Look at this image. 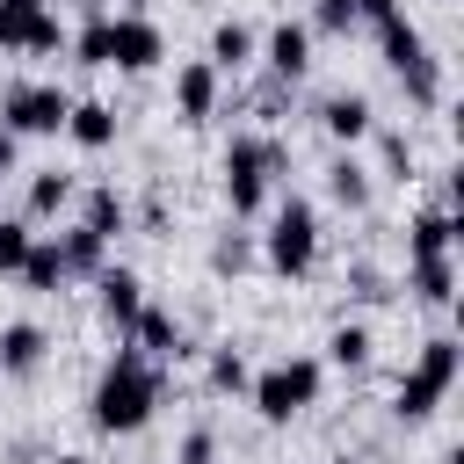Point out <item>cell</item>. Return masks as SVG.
<instances>
[{"mask_svg": "<svg viewBox=\"0 0 464 464\" xmlns=\"http://www.w3.org/2000/svg\"><path fill=\"white\" fill-rule=\"evenodd\" d=\"M0 7H14V14H36V7H44V0H0Z\"/></svg>", "mask_w": 464, "mask_h": 464, "instance_id": "8d00e7d4", "label": "cell"}, {"mask_svg": "<svg viewBox=\"0 0 464 464\" xmlns=\"http://www.w3.org/2000/svg\"><path fill=\"white\" fill-rule=\"evenodd\" d=\"M384 14H399V0H355V29H362V22H370V29H377V22H384Z\"/></svg>", "mask_w": 464, "mask_h": 464, "instance_id": "e575fe53", "label": "cell"}, {"mask_svg": "<svg viewBox=\"0 0 464 464\" xmlns=\"http://www.w3.org/2000/svg\"><path fill=\"white\" fill-rule=\"evenodd\" d=\"M326 362H334V370H370V362H377V334H370L362 319H341V326L326 334Z\"/></svg>", "mask_w": 464, "mask_h": 464, "instance_id": "d4e9b609", "label": "cell"}, {"mask_svg": "<svg viewBox=\"0 0 464 464\" xmlns=\"http://www.w3.org/2000/svg\"><path fill=\"white\" fill-rule=\"evenodd\" d=\"M312 261H319V210L304 196H276L268 232H261V268L297 283V276H312Z\"/></svg>", "mask_w": 464, "mask_h": 464, "instance_id": "5b68a950", "label": "cell"}, {"mask_svg": "<svg viewBox=\"0 0 464 464\" xmlns=\"http://www.w3.org/2000/svg\"><path fill=\"white\" fill-rule=\"evenodd\" d=\"M72 196H80V181H72L65 167H36V174H29V188H22V210H14V218H29V225H51V218H58Z\"/></svg>", "mask_w": 464, "mask_h": 464, "instance_id": "2e32d148", "label": "cell"}, {"mask_svg": "<svg viewBox=\"0 0 464 464\" xmlns=\"http://www.w3.org/2000/svg\"><path fill=\"white\" fill-rule=\"evenodd\" d=\"M457 370H464V341H457V334H428V341L413 348V362L399 370V384H392V420L420 428V420L450 399Z\"/></svg>", "mask_w": 464, "mask_h": 464, "instance_id": "3957f363", "label": "cell"}, {"mask_svg": "<svg viewBox=\"0 0 464 464\" xmlns=\"http://www.w3.org/2000/svg\"><path fill=\"white\" fill-rule=\"evenodd\" d=\"M123 341H130L138 355H152L160 370H167V362H181V355H196V348H188V326H181V312H167V304H152V297H145V312L130 319V334H123Z\"/></svg>", "mask_w": 464, "mask_h": 464, "instance_id": "30bf717a", "label": "cell"}, {"mask_svg": "<svg viewBox=\"0 0 464 464\" xmlns=\"http://www.w3.org/2000/svg\"><path fill=\"white\" fill-rule=\"evenodd\" d=\"M51 464H87V457H80V450H65V457H51Z\"/></svg>", "mask_w": 464, "mask_h": 464, "instance_id": "74e56055", "label": "cell"}, {"mask_svg": "<svg viewBox=\"0 0 464 464\" xmlns=\"http://www.w3.org/2000/svg\"><path fill=\"white\" fill-rule=\"evenodd\" d=\"M22 276V290H36V297H58L72 276H65V254H58V232H36V246H29V261L14 268Z\"/></svg>", "mask_w": 464, "mask_h": 464, "instance_id": "7402d4cb", "label": "cell"}, {"mask_svg": "<svg viewBox=\"0 0 464 464\" xmlns=\"http://www.w3.org/2000/svg\"><path fill=\"white\" fill-rule=\"evenodd\" d=\"M65 51H72L80 65H109V14H87V22L65 36Z\"/></svg>", "mask_w": 464, "mask_h": 464, "instance_id": "f546056e", "label": "cell"}, {"mask_svg": "<svg viewBox=\"0 0 464 464\" xmlns=\"http://www.w3.org/2000/svg\"><path fill=\"white\" fill-rule=\"evenodd\" d=\"M312 36H348L355 29V0H312Z\"/></svg>", "mask_w": 464, "mask_h": 464, "instance_id": "1f68e13d", "label": "cell"}, {"mask_svg": "<svg viewBox=\"0 0 464 464\" xmlns=\"http://www.w3.org/2000/svg\"><path fill=\"white\" fill-rule=\"evenodd\" d=\"M435 254H457V203H420L406 218V261H435Z\"/></svg>", "mask_w": 464, "mask_h": 464, "instance_id": "4fadbf2b", "label": "cell"}, {"mask_svg": "<svg viewBox=\"0 0 464 464\" xmlns=\"http://www.w3.org/2000/svg\"><path fill=\"white\" fill-rule=\"evenodd\" d=\"M406 297H413V304H428V312H450V304H457V254L406 261Z\"/></svg>", "mask_w": 464, "mask_h": 464, "instance_id": "e0dca14e", "label": "cell"}, {"mask_svg": "<svg viewBox=\"0 0 464 464\" xmlns=\"http://www.w3.org/2000/svg\"><path fill=\"white\" fill-rule=\"evenodd\" d=\"M174 464H218V428H188L174 442Z\"/></svg>", "mask_w": 464, "mask_h": 464, "instance_id": "d6a6232c", "label": "cell"}, {"mask_svg": "<svg viewBox=\"0 0 464 464\" xmlns=\"http://www.w3.org/2000/svg\"><path fill=\"white\" fill-rule=\"evenodd\" d=\"M399 87H406V102H413L420 116H435V109H442V58L420 51L413 65H399Z\"/></svg>", "mask_w": 464, "mask_h": 464, "instance_id": "484cf974", "label": "cell"}, {"mask_svg": "<svg viewBox=\"0 0 464 464\" xmlns=\"http://www.w3.org/2000/svg\"><path fill=\"white\" fill-rule=\"evenodd\" d=\"M29 246H36V225L29 218H0V276H14L29 261Z\"/></svg>", "mask_w": 464, "mask_h": 464, "instance_id": "4dcf8cb0", "label": "cell"}, {"mask_svg": "<svg viewBox=\"0 0 464 464\" xmlns=\"http://www.w3.org/2000/svg\"><path fill=\"white\" fill-rule=\"evenodd\" d=\"M160 399H167V370L152 355H138L130 341H116L109 362H102V377H94V392H87V420L102 435H138L160 413Z\"/></svg>", "mask_w": 464, "mask_h": 464, "instance_id": "6da1fadb", "label": "cell"}, {"mask_svg": "<svg viewBox=\"0 0 464 464\" xmlns=\"http://www.w3.org/2000/svg\"><path fill=\"white\" fill-rule=\"evenodd\" d=\"M283 174H290V145H283V138H268V130H232L225 152H218V188H225L232 225L261 218V210H268V188H276Z\"/></svg>", "mask_w": 464, "mask_h": 464, "instance_id": "7a4b0ae2", "label": "cell"}, {"mask_svg": "<svg viewBox=\"0 0 464 464\" xmlns=\"http://www.w3.org/2000/svg\"><path fill=\"white\" fill-rule=\"evenodd\" d=\"M341 290H348V297H384V276H377L370 261H348V276H341Z\"/></svg>", "mask_w": 464, "mask_h": 464, "instance_id": "836d02e7", "label": "cell"}, {"mask_svg": "<svg viewBox=\"0 0 464 464\" xmlns=\"http://www.w3.org/2000/svg\"><path fill=\"white\" fill-rule=\"evenodd\" d=\"M370 138H377V167H384V181H399V188L420 181V174H413L420 160H413V138H406V130H370Z\"/></svg>", "mask_w": 464, "mask_h": 464, "instance_id": "83f0119b", "label": "cell"}, {"mask_svg": "<svg viewBox=\"0 0 464 464\" xmlns=\"http://www.w3.org/2000/svg\"><path fill=\"white\" fill-rule=\"evenodd\" d=\"M319 384H326V362L319 355H276L268 370H254L246 399H254V413L268 428H290V420H304L319 406Z\"/></svg>", "mask_w": 464, "mask_h": 464, "instance_id": "277c9868", "label": "cell"}, {"mask_svg": "<svg viewBox=\"0 0 464 464\" xmlns=\"http://www.w3.org/2000/svg\"><path fill=\"white\" fill-rule=\"evenodd\" d=\"M80 225H87L94 239H123V232H130V203H123V188H116V181L80 188Z\"/></svg>", "mask_w": 464, "mask_h": 464, "instance_id": "d6986e66", "label": "cell"}, {"mask_svg": "<svg viewBox=\"0 0 464 464\" xmlns=\"http://www.w3.org/2000/svg\"><path fill=\"white\" fill-rule=\"evenodd\" d=\"M94 312H102V326L123 341V334H130V319L145 312V276H138V268H123V261H109V268L94 276Z\"/></svg>", "mask_w": 464, "mask_h": 464, "instance_id": "9c48e42d", "label": "cell"}, {"mask_svg": "<svg viewBox=\"0 0 464 464\" xmlns=\"http://www.w3.org/2000/svg\"><path fill=\"white\" fill-rule=\"evenodd\" d=\"M254 58H261V36H254V29L239 22V14H225V22L210 29V58H203V65H210V72L225 80V72H246Z\"/></svg>", "mask_w": 464, "mask_h": 464, "instance_id": "ac0fdd59", "label": "cell"}, {"mask_svg": "<svg viewBox=\"0 0 464 464\" xmlns=\"http://www.w3.org/2000/svg\"><path fill=\"white\" fill-rule=\"evenodd\" d=\"M65 36H72V29H65L51 7H36L29 29H22V51H29V58H51V51H65Z\"/></svg>", "mask_w": 464, "mask_h": 464, "instance_id": "f1b7e54d", "label": "cell"}, {"mask_svg": "<svg viewBox=\"0 0 464 464\" xmlns=\"http://www.w3.org/2000/svg\"><path fill=\"white\" fill-rule=\"evenodd\" d=\"M326 196H334L341 210H355V218H362V210H370V196H377V181H370V167H362L355 152H334V160H326Z\"/></svg>", "mask_w": 464, "mask_h": 464, "instance_id": "ffe728a7", "label": "cell"}, {"mask_svg": "<svg viewBox=\"0 0 464 464\" xmlns=\"http://www.w3.org/2000/svg\"><path fill=\"white\" fill-rule=\"evenodd\" d=\"M167 58V29L152 14H109V65L116 72H152Z\"/></svg>", "mask_w": 464, "mask_h": 464, "instance_id": "52a82bcc", "label": "cell"}, {"mask_svg": "<svg viewBox=\"0 0 464 464\" xmlns=\"http://www.w3.org/2000/svg\"><path fill=\"white\" fill-rule=\"evenodd\" d=\"M51 362V334L36 319H7L0 326V377H36Z\"/></svg>", "mask_w": 464, "mask_h": 464, "instance_id": "5bb4252c", "label": "cell"}, {"mask_svg": "<svg viewBox=\"0 0 464 464\" xmlns=\"http://www.w3.org/2000/svg\"><path fill=\"white\" fill-rule=\"evenodd\" d=\"M326 464H362V457H348V450H341V457H326Z\"/></svg>", "mask_w": 464, "mask_h": 464, "instance_id": "f35d334b", "label": "cell"}, {"mask_svg": "<svg viewBox=\"0 0 464 464\" xmlns=\"http://www.w3.org/2000/svg\"><path fill=\"white\" fill-rule=\"evenodd\" d=\"M58 254H65V276H72V283H80V276L94 283V276L109 268V239H94L87 225H72V232H58Z\"/></svg>", "mask_w": 464, "mask_h": 464, "instance_id": "4316f807", "label": "cell"}, {"mask_svg": "<svg viewBox=\"0 0 464 464\" xmlns=\"http://www.w3.org/2000/svg\"><path fill=\"white\" fill-rule=\"evenodd\" d=\"M218 102H225V80L203 65V58H188V65H174V123H210L218 116Z\"/></svg>", "mask_w": 464, "mask_h": 464, "instance_id": "8fae6325", "label": "cell"}, {"mask_svg": "<svg viewBox=\"0 0 464 464\" xmlns=\"http://www.w3.org/2000/svg\"><path fill=\"white\" fill-rule=\"evenodd\" d=\"M7 174H14V138L0 130V181H7Z\"/></svg>", "mask_w": 464, "mask_h": 464, "instance_id": "d590c367", "label": "cell"}, {"mask_svg": "<svg viewBox=\"0 0 464 464\" xmlns=\"http://www.w3.org/2000/svg\"><path fill=\"white\" fill-rule=\"evenodd\" d=\"M65 109H72V94L58 80H7L0 87V130L7 138H58Z\"/></svg>", "mask_w": 464, "mask_h": 464, "instance_id": "8992f818", "label": "cell"}, {"mask_svg": "<svg viewBox=\"0 0 464 464\" xmlns=\"http://www.w3.org/2000/svg\"><path fill=\"white\" fill-rule=\"evenodd\" d=\"M312 116H319V130H326L341 152H355V145L377 130V116H370V94H355V87H334V94H326Z\"/></svg>", "mask_w": 464, "mask_h": 464, "instance_id": "7c38bea8", "label": "cell"}, {"mask_svg": "<svg viewBox=\"0 0 464 464\" xmlns=\"http://www.w3.org/2000/svg\"><path fill=\"white\" fill-rule=\"evenodd\" d=\"M254 268H261V239L239 232V225H225V232L210 239V276H218V283H239V276H254Z\"/></svg>", "mask_w": 464, "mask_h": 464, "instance_id": "44dd1931", "label": "cell"}, {"mask_svg": "<svg viewBox=\"0 0 464 464\" xmlns=\"http://www.w3.org/2000/svg\"><path fill=\"white\" fill-rule=\"evenodd\" d=\"M377 51H384V65L399 72V65H413V58L428 51V36H420V22L399 7V14H384V22H377Z\"/></svg>", "mask_w": 464, "mask_h": 464, "instance_id": "cb8c5ba5", "label": "cell"}, {"mask_svg": "<svg viewBox=\"0 0 464 464\" xmlns=\"http://www.w3.org/2000/svg\"><path fill=\"white\" fill-rule=\"evenodd\" d=\"M116 130H123L116 102H94V94H87V102H72V109H65V138H72L80 152H109V145H116Z\"/></svg>", "mask_w": 464, "mask_h": 464, "instance_id": "9a60e30c", "label": "cell"}, {"mask_svg": "<svg viewBox=\"0 0 464 464\" xmlns=\"http://www.w3.org/2000/svg\"><path fill=\"white\" fill-rule=\"evenodd\" d=\"M203 384H210L218 399H239V392L254 384V362H246V348H239V341H218V348H203Z\"/></svg>", "mask_w": 464, "mask_h": 464, "instance_id": "603a6c76", "label": "cell"}, {"mask_svg": "<svg viewBox=\"0 0 464 464\" xmlns=\"http://www.w3.org/2000/svg\"><path fill=\"white\" fill-rule=\"evenodd\" d=\"M261 72H268L276 87H297V80L312 72V29H304L297 14H283V22L261 36Z\"/></svg>", "mask_w": 464, "mask_h": 464, "instance_id": "ba28073f", "label": "cell"}]
</instances>
